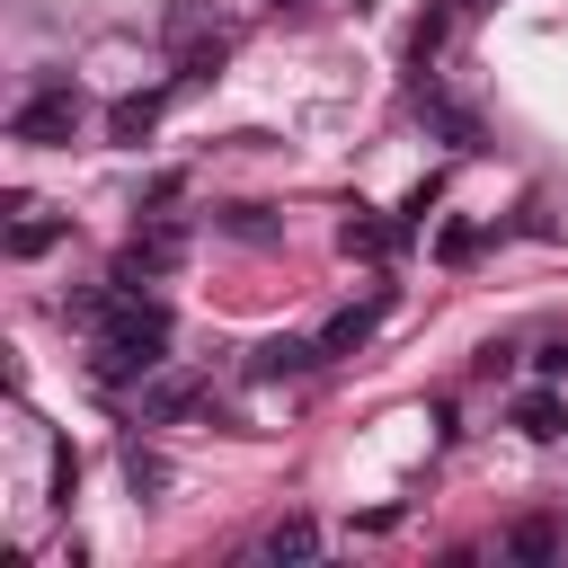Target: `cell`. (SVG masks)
Segmentation results:
<instances>
[{
	"label": "cell",
	"mask_w": 568,
	"mask_h": 568,
	"mask_svg": "<svg viewBox=\"0 0 568 568\" xmlns=\"http://www.w3.org/2000/svg\"><path fill=\"white\" fill-rule=\"evenodd\" d=\"M124 479H133V497H142V488H160V479H169V470H160V462H151V453H142V444H124Z\"/></svg>",
	"instance_id": "obj_16"
},
{
	"label": "cell",
	"mask_w": 568,
	"mask_h": 568,
	"mask_svg": "<svg viewBox=\"0 0 568 568\" xmlns=\"http://www.w3.org/2000/svg\"><path fill=\"white\" fill-rule=\"evenodd\" d=\"M470 248H479V231H470V222H444V240H435V257H444V266H462Z\"/></svg>",
	"instance_id": "obj_15"
},
{
	"label": "cell",
	"mask_w": 568,
	"mask_h": 568,
	"mask_svg": "<svg viewBox=\"0 0 568 568\" xmlns=\"http://www.w3.org/2000/svg\"><path fill=\"white\" fill-rule=\"evenodd\" d=\"M160 106H169V89H133V98H115V106H106V142L142 151V142H151V124H160Z\"/></svg>",
	"instance_id": "obj_6"
},
{
	"label": "cell",
	"mask_w": 568,
	"mask_h": 568,
	"mask_svg": "<svg viewBox=\"0 0 568 568\" xmlns=\"http://www.w3.org/2000/svg\"><path fill=\"white\" fill-rule=\"evenodd\" d=\"M311 550H320V524H311V515H284V524L257 541V559H311Z\"/></svg>",
	"instance_id": "obj_10"
},
{
	"label": "cell",
	"mask_w": 568,
	"mask_h": 568,
	"mask_svg": "<svg viewBox=\"0 0 568 568\" xmlns=\"http://www.w3.org/2000/svg\"><path fill=\"white\" fill-rule=\"evenodd\" d=\"M373 320H382V302H346V311L320 328V355H355V346L373 337Z\"/></svg>",
	"instance_id": "obj_9"
},
{
	"label": "cell",
	"mask_w": 568,
	"mask_h": 568,
	"mask_svg": "<svg viewBox=\"0 0 568 568\" xmlns=\"http://www.w3.org/2000/svg\"><path fill=\"white\" fill-rule=\"evenodd\" d=\"M62 231H71L62 213H44L36 195H9V257H18V266H27V257H44Z\"/></svg>",
	"instance_id": "obj_4"
},
{
	"label": "cell",
	"mask_w": 568,
	"mask_h": 568,
	"mask_svg": "<svg viewBox=\"0 0 568 568\" xmlns=\"http://www.w3.org/2000/svg\"><path fill=\"white\" fill-rule=\"evenodd\" d=\"M311 364H328V355H320V337H266V346L248 355V373H257V382H275V373H311Z\"/></svg>",
	"instance_id": "obj_8"
},
{
	"label": "cell",
	"mask_w": 568,
	"mask_h": 568,
	"mask_svg": "<svg viewBox=\"0 0 568 568\" xmlns=\"http://www.w3.org/2000/svg\"><path fill=\"white\" fill-rule=\"evenodd\" d=\"M337 248H346V257H382V248H390V231H382L373 213H355V222L337 231Z\"/></svg>",
	"instance_id": "obj_12"
},
{
	"label": "cell",
	"mask_w": 568,
	"mask_h": 568,
	"mask_svg": "<svg viewBox=\"0 0 568 568\" xmlns=\"http://www.w3.org/2000/svg\"><path fill=\"white\" fill-rule=\"evenodd\" d=\"M453 9H497V0H453Z\"/></svg>",
	"instance_id": "obj_17"
},
{
	"label": "cell",
	"mask_w": 568,
	"mask_h": 568,
	"mask_svg": "<svg viewBox=\"0 0 568 568\" xmlns=\"http://www.w3.org/2000/svg\"><path fill=\"white\" fill-rule=\"evenodd\" d=\"M426 115H435V124H444V133H453V151H470V142H479V124H470V115H462V106H444V98H426Z\"/></svg>",
	"instance_id": "obj_13"
},
{
	"label": "cell",
	"mask_w": 568,
	"mask_h": 568,
	"mask_svg": "<svg viewBox=\"0 0 568 568\" xmlns=\"http://www.w3.org/2000/svg\"><path fill=\"white\" fill-rule=\"evenodd\" d=\"M178 257H186V231H178V222H151V231H133V248L115 257V284H124V293H142V284H151V275H169Z\"/></svg>",
	"instance_id": "obj_3"
},
{
	"label": "cell",
	"mask_w": 568,
	"mask_h": 568,
	"mask_svg": "<svg viewBox=\"0 0 568 568\" xmlns=\"http://www.w3.org/2000/svg\"><path fill=\"white\" fill-rule=\"evenodd\" d=\"M222 231H231V240H275V222H266L257 204H231V213H222Z\"/></svg>",
	"instance_id": "obj_14"
},
{
	"label": "cell",
	"mask_w": 568,
	"mask_h": 568,
	"mask_svg": "<svg viewBox=\"0 0 568 568\" xmlns=\"http://www.w3.org/2000/svg\"><path fill=\"white\" fill-rule=\"evenodd\" d=\"M506 559H559V524H515L506 532Z\"/></svg>",
	"instance_id": "obj_11"
},
{
	"label": "cell",
	"mask_w": 568,
	"mask_h": 568,
	"mask_svg": "<svg viewBox=\"0 0 568 568\" xmlns=\"http://www.w3.org/2000/svg\"><path fill=\"white\" fill-rule=\"evenodd\" d=\"M515 435H532V444H550V435H568V399L550 390V382H532V390H515Z\"/></svg>",
	"instance_id": "obj_7"
},
{
	"label": "cell",
	"mask_w": 568,
	"mask_h": 568,
	"mask_svg": "<svg viewBox=\"0 0 568 568\" xmlns=\"http://www.w3.org/2000/svg\"><path fill=\"white\" fill-rule=\"evenodd\" d=\"M275 9H284V0H275Z\"/></svg>",
	"instance_id": "obj_18"
},
{
	"label": "cell",
	"mask_w": 568,
	"mask_h": 568,
	"mask_svg": "<svg viewBox=\"0 0 568 568\" xmlns=\"http://www.w3.org/2000/svg\"><path fill=\"white\" fill-rule=\"evenodd\" d=\"M71 133H80V89H71V80L27 89L18 115H9V142H27V151H53V142H71Z\"/></svg>",
	"instance_id": "obj_2"
},
{
	"label": "cell",
	"mask_w": 568,
	"mask_h": 568,
	"mask_svg": "<svg viewBox=\"0 0 568 568\" xmlns=\"http://www.w3.org/2000/svg\"><path fill=\"white\" fill-rule=\"evenodd\" d=\"M89 328H98L89 373H98L106 390H124V382H142V373H160V364H169V311H160V302H142V293H124V284H115V302H106Z\"/></svg>",
	"instance_id": "obj_1"
},
{
	"label": "cell",
	"mask_w": 568,
	"mask_h": 568,
	"mask_svg": "<svg viewBox=\"0 0 568 568\" xmlns=\"http://www.w3.org/2000/svg\"><path fill=\"white\" fill-rule=\"evenodd\" d=\"M195 399H204V382H195V373H169V364H160V373H142V417H151V426H178Z\"/></svg>",
	"instance_id": "obj_5"
}]
</instances>
